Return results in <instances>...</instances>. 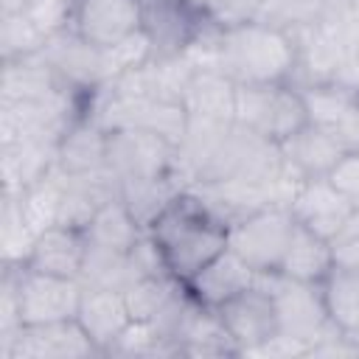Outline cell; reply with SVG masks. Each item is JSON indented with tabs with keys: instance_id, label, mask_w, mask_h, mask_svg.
I'll use <instances>...</instances> for the list:
<instances>
[{
	"instance_id": "cell-1",
	"label": "cell",
	"mask_w": 359,
	"mask_h": 359,
	"mask_svg": "<svg viewBox=\"0 0 359 359\" xmlns=\"http://www.w3.org/2000/svg\"><path fill=\"white\" fill-rule=\"evenodd\" d=\"M297 62L294 34L255 17L224 22L213 45V65L233 84H294Z\"/></svg>"
},
{
	"instance_id": "cell-2",
	"label": "cell",
	"mask_w": 359,
	"mask_h": 359,
	"mask_svg": "<svg viewBox=\"0 0 359 359\" xmlns=\"http://www.w3.org/2000/svg\"><path fill=\"white\" fill-rule=\"evenodd\" d=\"M157 241L171 278L188 283L205 264L227 250V224L202 202L194 188H182L146 227Z\"/></svg>"
},
{
	"instance_id": "cell-3",
	"label": "cell",
	"mask_w": 359,
	"mask_h": 359,
	"mask_svg": "<svg viewBox=\"0 0 359 359\" xmlns=\"http://www.w3.org/2000/svg\"><path fill=\"white\" fill-rule=\"evenodd\" d=\"M224 22H219L196 0H143V36L151 59H180L202 45H216Z\"/></svg>"
},
{
	"instance_id": "cell-4",
	"label": "cell",
	"mask_w": 359,
	"mask_h": 359,
	"mask_svg": "<svg viewBox=\"0 0 359 359\" xmlns=\"http://www.w3.org/2000/svg\"><path fill=\"white\" fill-rule=\"evenodd\" d=\"M233 121L261 137L283 143L309 123V109L300 87L292 81L236 84Z\"/></svg>"
},
{
	"instance_id": "cell-5",
	"label": "cell",
	"mask_w": 359,
	"mask_h": 359,
	"mask_svg": "<svg viewBox=\"0 0 359 359\" xmlns=\"http://www.w3.org/2000/svg\"><path fill=\"white\" fill-rule=\"evenodd\" d=\"M289 205L261 208L227 227V250H233L258 275H275L294 233Z\"/></svg>"
},
{
	"instance_id": "cell-6",
	"label": "cell",
	"mask_w": 359,
	"mask_h": 359,
	"mask_svg": "<svg viewBox=\"0 0 359 359\" xmlns=\"http://www.w3.org/2000/svg\"><path fill=\"white\" fill-rule=\"evenodd\" d=\"M269 286L278 309V337L292 342L300 353H306L328 328V311L323 303L320 283H303L283 275H261Z\"/></svg>"
},
{
	"instance_id": "cell-7",
	"label": "cell",
	"mask_w": 359,
	"mask_h": 359,
	"mask_svg": "<svg viewBox=\"0 0 359 359\" xmlns=\"http://www.w3.org/2000/svg\"><path fill=\"white\" fill-rule=\"evenodd\" d=\"M107 168L118 180L182 177L180 146L146 129H107Z\"/></svg>"
},
{
	"instance_id": "cell-8",
	"label": "cell",
	"mask_w": 359,
	"mask_h": 359,
	"mask_svg": "<svg viewBox=\"0 0 359 359\" xmlns=\"http://www.w3.org/2000/svg\"><path fill=\"white\" fill-rule=\"evenodd\" d=\"M216 311H219V320L238 353H258L261 348H266L269 342L278 339L275 297L261 275L250 289L224 300Z\"/></svg>"
},
{
	"instance_id": "cell-9",
	"label": "cell",
	"mask_w": 359,
	"mask_h": 359,
	"mask_svg": "<svg viewBox=\"0 0 359 359\" xmlns=\"http://www.w3.org/2000/svg\"><path fill=\"white\" fill-rule=\"evenodd\" d=\"M39 53L53 67V73L65 81V87H70L79 95L95 93L115 79L109 50L90 45L73 28H65V31L48 36V42Z\"/></svg>"
},
{
	"instance_id": "cell-10",
	"label": "cell",
	"mask_w": 359,
	"mask_h": 359,
	"mask_svg": "<svg viewBox=\"0 0 359 359\" xmlns=\"http://www.w3.org/2000/svg\"><path fill=\"white\" fill-rule=\"evenodd\" d=\"M84 286L79 278H59L28 269L17 264V300H20V323H56L73 320L81 303Z\"/></svg>"
},
{
	"instance_id": "cell-11",
	"label": "cell",
	"mask_w": 359,
	"mask_h": 359,
	"mask_svg": "<svg viewBox=\"0 0 359 359\" xmlns=\"http://www.w3.org/2000/svg\"><path fill=\"white\" fill-rule=\"evenodd\" d=\"M3 359H81L98 353L79 320H56L20 325L8 342L0 345Z\"/></svg>"
},
{
	"instance_id": "cell-12",
	"label": "cell",
	"mask_w": 359,
	"mask_h": 359,
	"mask_svg": "<svg viewBox=\"0 0 359 359\" xmlns=\"http://www.w3.org/2000/svg\"><path fill=\"white\" fill-rule=\"evenodd\" d=\"M70 28L95 48H115L143 28V0H76Z\"/></svg>"
},
{
	"instance_id": "cell-13",
	"label": "cell",
	"mask_w": 359,
	"mask_h": 359,
	"mask_svg": "<svg viewBox=\"0 0 359 359\" xmlns=\"http://www.w3.org/2000/svg\"><path fill=\"white\" fill-rule=\"evenodd\" d=\"M289 210L300 227L334 241L353 219L356 205L348 196H342L328 182V177H317V180H300L294 185Z\"/></svg>"
},
{
	"instance_id": "cell-14",
	"label": "cell",
	"mask_w": 359,
	"mask_h": 359,
	"mask_svg": "<svg viewBox=\"0 0 359 359\" xmlns=\"http://www.w3.org/2000/svg\"><path fill=\"white\" fill-rule=\"evenodd\" d=\"M84 255H87V233L56 222L34 236L22 266L45 272V275L79 278L84 266Z\"/></svg>"
},
{
	"instance_id": "cell-15",
	"label": "cell",
	"mask_w": 359,
	"mask_h": 359,
	"mask_svg": "<svg viewBox=\"0 0 359 359\" xmlns=\"http://www.w3.org/2000/svg\"><path fill=\"white\" fill-rule=\"evenodd\" d=\"M280 154H283L286 174L294 182H300V180L328 177V171L337 165V160L345 154V149L328 129L309 121L300 132H294L292 137H286L280 143Z\"/></svg>"
},
{
	"instance_id": "cell-16",
	"label": "cell",
	"mask_w": 359,
	"mask_h": 359,
	"mask_svg": "<svg viewBox=\"0 0 359 359\" xmlns=\"http://www.w3.org/2000/svg\"><path fill=\"white\" fill-rule=\"evenodd\" d=\"M76 320L84 328V334L93 339L98 353H107L118 342V337L135 323L132 314H129L123 292H118V289H95V286H84Z\"/></svg>"
},
{
	"instance_id": "cell-17",
	"label": "cell",
	"mask_w": 359,
	"mask_h": 359,
	"mask_svg": "<svg viewBox=\"0 0 359 359\" xmlns=\"http://www.w3.org/2000/svg\"><path fill=\"white\" fill-rule=\"evenodd\" d=\"M255 280H258V272L252 266H247L233 250H224L210 264H205L185 283V289L196 303H202L208 309H219L224 300L250 289Z\"/></svg>"
},
{
	"instance_id": "cell-18",
	"label": "cell",
	"mask_w": 359,
	"mask_h": 359,
	"mask_svg": "<svg viewBox=\"0 0 359 359\" xmlns=\"http://www.w3.org/2000/svg\"><path fill=\"white\" fill-rule=\"evenodd\" d=\"M56 168L67 177L107 168V129L90 115L76 118L56 146Z\"/></svg>"
},
{
	"instance_id": "cell-19",
	"label": "cell",
	"mask_w": 359,
	"mask_h": 359,
	"mask_svg": "<svg viewBox=\"0 0 359 359\" xmlns=\"http://www.w3.org/2000/svg\"><path fill=\"white\" fill-rule=\"evenodd\" d=\"M3 104L17 101H48L62 93H73L65 87V81L53 73V67L42 59V53L3 62V81H0Z\"/></svg>"
},
{
	"instance_id": "cell-20",
	"label": "cell",
	"mask_w": 359,
	"mask_h": 359,
	"mask_svg": "<svg viewBox=\"0 0 359 359\" xmlns=\"http://www.w3.org/2000/svg\"><path fill=\"white\" fill-rule=\"evenodd\" d=\"M182 104H185L188 115H194V118L233 121L236 84L213 62H199L185 84Z\"/></svg>"
},
{
	"instance_id": "cell-21",
	"label": "cell",
	"mask_w": 359,
	"mask_h": 359,
	"mask_svg": "<svg viewBox=\"0 0 359 359\" xmlns=\"http://www.w3.org/2000/svg\"><path fill=\"white\" fill-rule=\"evenodd\" d=\"M334 269V244L300 224H294L292 241L280 261L278 275L303 280V283H323V278Z\"/></svg>"
},
{
	"instance_id": "cell-22",
	"label": "cell",
	"mask_w": 359,
	"mask_h": 359,
	"mask_svg": "<svg viewBox=\"0 0 359 359\" xmlns=\"http://www.w3.org/2000/svg\"><path fill=\"white\" fill-rule=\"evenodd\" d=\"M137 278H140L137 275V266H135V261H132V255L126 250L93 244L87 238V255H84V266H81V275H79L81 286L118 289V292H123Z\"/></svg>"
},
{
	"instance_id": "cell-23",
	"label": "cell",
	"mask_w": 359,
	"mask_h": 359,
	"mask_svg": "<svg viewBox=\"0 0 359 359\" xmlns=\"http://www.w3.org/2000/svg\"><path fill=\"white\" fill-rule=\"evenodd\" d=\"M320 292H323V303L331 325L353 337L359 331V269L334 266L323 278Z\"/></svg>"
},
{
	"instance_id": "cell-24",
	"label": "cell",
	"mask_w": 359,
	"mask_h": 359,
	"mask_svg": "<svg viewBox=\"0 0 359 359\" xmlns=\"http://www.w3.org/2000/svg\"><path fill=\"white\" fill-rule=\"evenodd\" d=\"M87 238L93 244H104V247H115V250H132L135 241L146 233V227L135 219V213L123 205V199H109L107 205H101L95 210V216L87 224Z\"/></svg>"
},
{
	"instance_id": "cell-25",
	"label": "cell",
	"mask_w": 359,
	"mask_h": 359,
	"mask_svg": "<svg viewBox=\"0 0 359 359\" xmlns=\"http://www.w3.org/2000/svg\"><path fill=\"white\" fill-rule=\"evenodd\" d=\"M180 177H151V180H121V199L135 213V219L149 227L151 219L188 185L177 182Z\"/></svg>"
},
{
	"instance_id": "cell-26",
	"label": "cell",
	"mask_w": 359,
	"mask_h": 359,
	"mask_svg": "<svg viewBox=\"0 0 359 359\" xmlns=\"http://www.w3.org/2000/svg\"><path fill=\"white\" fill-rule=\"evenodd\" d=\"M337 0H255L252 17L283 31H303L317 25Z\"/></svg>"
},
{
	"instance_id": "cell-27",
	"label": "cell",
	"mask_w": 359,
	"mask_h": 359,
	"mask_svg": "<svg viewBox=\"0 0 359 359\" xmlns=\"http://www.w3.org/2000/svg\"><path fill=\"white\" fill-rule=\"evenodd\" d=\"M182 286L185 283H180L177 278H137L132 286L123 289L132 320H140V323L154 320L182 292Z\"/></svg>"
},
{
	"instance_id": "cell-28",
	"label": "cell",
	"mask_w": 359,
	"mask_h": 359,
	"mask_svg": "<svg viewBox=\"0 0 359 359\" xmlns=\"http://www.w3.org/2000/svg\"><path fill=\"white\" fill-rule=\"evenodd\" d=\"M45 42H48V36L25 14L0 17V53H3V62L34 56V53H39L45 48Z\"/></svg>"
},
{
	"instance_id": "cell-29",
	"label": "cell",
	"mask_w": 359,
	"mask_h": 359,
	"mask_svg": "<svg viewBox=\"0 0 359 359\" xmlns=\"http://www.w3.org/2000/svg\"><path fill=\"white\" fill-rule=\"evenodd\" d=\"M22 14H25L45 36H53V34L70 28L73 0H31Z\"/></svg>"
},
{
	"instance_id": "cell-30",
	"label": "cell",
	"mask_w": 359,
	"mask_h": 359,
	"mask_svg": "<svg viewBox=\"0 0 359 359\" xmlns=\"http://www.w3.org/2000/svg\"><path fill=\"white\" fill-rule=\"evenodd\" d=\"M328 182L359 208V151H345L328 171Z\"/></svg>"
},
{
	"instance_id": "cell-31",
	"label": "cell",
	"mask_w": 359,
	"mask_h": 359,
	"mask_svg": "<svg viewBox=\"0 0 359 359\" xmlns=\"http://www.w3.org/2000/svg\"><path fill=\"white\" fill-rule=\"evenodd\" d=\"M328 132L339 140V146L345 151H359V93L337 115V121L328 126Z\"/></svg>"
},
{
	"instance_id": "cell-32",
	"label": "cell",
	"mask_w": 359,
	"mask_h": 359,
	"mask_svg": "<svg viewBox=\"0 0 359 359\" xmlns=\"http://www.w3.org/2000/svg\"><path fill=\"white\" fill-rule=\"evenodd\" d=\"M331 244H334V266L359 269V230H342Z\"/></svg>"
},
{
	"instance_id": "cell-33",
	"label": "cell",
	"mask_w": 359,
	"mask_h": 359,
	"mask_svg": "<svg viewBox=\"0 0 359 359\" xmlns=\"http://www.w3.org/2000/svg\"><path fill=\"white\" fill-rule=\"evenodd\" d=\"M31 0H0V17H8V14H22L28 8Z\"/></svg>"
},
{
	"instance_id": "cell-34",
	"label": "cell",
	"mask_w": 359,
	"mask_h": 359,
	"mask_svg": "<svg viewBox=\"0 0 359 359\" xmlns=\"http://www.w3.org/2000/svg\"><path fill=\"white\" fill-rule=\"evenodd\" d=\"M73 3H76V0H73Z\"/></svg>"
}]
</instances>
